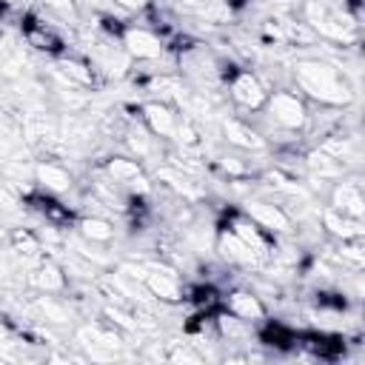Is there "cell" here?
<instances>
[{
	"instance_id": "603a6c76",
	"label": "cell",
	"mask_w": 365,
	"mask_h": 365,
	"mask_svg": "<svg viewBox=\"0 0 365 365\" xmlns=\"http://www.w3.org/2000/svg\"><path fill=\"white\" fill-rule=\"evenodd\" d=\"M34 308L40 311V317H43L46 322H57V325H66V322L71 319L66 299H60L57 294H40V297L34 299Z\"/></svg>"
},
{
	"instance_id": "d4e9b609",
	"label": "cell",
	"mask_w": 365,
	"mask_h": 365,
	"mask_svg": "<svg viewBox=\"0 0 365 365\" xmlns=\"http://www.w3.org/2000/svg\"><path fill=\"white\" fill-rule=\"evenodd\" d=\"M43 11L54 20V23H66V26H74L77 17H80V6L77 0H40Z\"/></svg>"
},
{
	"instance_id": "e0dca14e",
	"label": "cell",
	"mask_w": 365,
	"mask_h": 365,
	"mask_svg": "<svg viewBox=\"0 0 365 365\" xmlns=\"http://www.w3.org/2000/svg\"><path fill=\"white\" fill-rule=\"evenodd\" d=\"M31 285L40 288L43 294H63L68 279H66V268L54 259H40L37 268L31 271Z\"/></svg>"
},
{
	"instance_id": "9c48e42d",
	"label": "cell",
	"mask_w": 365,
	"mask_h": 365,
	"mask_svg": "<svg viewBox=\"0 0 365 365\" xmlns=\"http://www.w3.org/2000/svg\"><path fill=\"white\" fill-rule=\"evenodd\" d=\"M140 123H143L157 140H174L180 114H177V108H174L171 103L148 100V103L140 106Z\"/></svg>"
},
{
	"instance_id": "ac0fdd59",
	"label": "cell",
	"mask_w": 365,
	"mask_h": 365,
	"mask_svg": "<svg viewBox=\"0 0 365 365\" xmlns=\"http://www.w3.org/2000/svg\"><path fill=\"white\" fill-rule=\"evenodd\" d=\"M77 234H80L83 240H88L91 245H108V242L114 240L117 228H114V222H111L108 217H103V214H86V217L77 220Z\"/></svg>"
},
{
	"instance_id": "277c9868",
	"label": "cell",
	"mask_w": 365,
	"mask_h": 365,
	"mask_svg": "<svg viewBox=\"0 0 365 365\" xmlns=\"http://www.w3.org/2000/svg\"><path fill=\"white\" fill-rule=\"evenodd\" d=\"M242 214H245L257 228H262V231L271 234V237H285V234L294 231L291 214H288L282 205L271 202V200H248L245 208H242Z\"/></svg>"
},
{
	"instance_id": "cb8c5ba5",
	"label": "cell",
	"mask_w": 365,
	"mask_h": 365,
	"mask_svg": "<svg viewBox=\"0 0 365 365\" xmlns=\"http://www.w3.org/2000/svg\"><path fill=\"white\" fill-rule=\"evenodd\" d=\"M125 145L131 148V154L140 160V163H145L148 157H154V151H157V137L143 125V128H131L128 134H125Z\"/></svg>"
},
{
	"instance_id": "2e32d148",
	"label": "cell",
	"mask_w": 365,
	"mask_h": 365,
	"mask_svg": "<svg viewBox=\"0 0 365 365\" xmlns=\"http://www.w3.org/2000/svg\"><path fill=\"white\" fill-rule=\"evenodd\" d=\"M319 222H322V231L328 237H334V240H356V237H362V220L348 217V214H342V211H336L331 205H325L319 211Z\"/></svg>"
},
{
	"instance_id": "44dd1931",
	"label": "cell",
	"mask_w": 365,
	"mask_h": 365,
	"mask_svg": "<svg viewBox=\"0 0 365 365\" xmlns=\"http://www.w3.org/2000/svg\"><path fill=\"white\" fill-rule=\"evenodd\" d=\"M302 163H305V168H308L314 177H319L322 182H325V180H339V177L348 171L339 160H334V157H331V154H325L322 148L308 151V154L302 157Z\"/></svg>"
},
{
	"instance_id": "52a82bcc",
	"label": "cell",
	"mask_w": 365,
	"mask_h": 365,
	"mask_svg": "<svg viewBox=\"0 0 365 365\" xmlns=\"http://www.w3.org/2000/svg\"><path fill=\"white\" fill-rule=\"evenodd\" d=\"M143 285L151 294V299H157V302L177 305L182 299V282H180L177 271L168 265H145Z\"/></svg>"
},
{
	"instance_id": "9a60e30c",
	"label": "cell",
	"mask_w": 365,
	"mask_h": 365,
	"mask_svg": "<svg viewBox=\"0 0 365 365\" xmlns=\"http://www.w3.org/2000/svg\"><path fill=\"white\" fill-rule=\"evenodd\" d=\"M34 180L48 194H63V191H71V185H74L71 171L57 160H40L34 165Z\"/></svg>"
},
{
	"instance_id": "7c38bea8",
	"label": "cell",
	"mask_w": 365,
	"mask_h": 365,
	"mask_svg": "<svg viewBox=\"0 0 365 365\" xmlns=\"http://www.w3.org/2000/svg\"><path fill=\"white\" fill-rule=\"evenodd\" d=\"M26 205H29L46 225H51V228H66V225L74 222V211H71L68 205H63V202H60L54 194H48V191H29Z\"/></svg>"
},
{
	"instance_id": "7a4b0ae2",
	"label": "cell",
	"mask_w": 365,
	"mask_h": 365,
	"mask_svg": "<svg viewBox=\"0 0 365 365\" xmlns=\"http://www.w3.org/2000/svg\"><path fill=\"white\" fill-rule=\"evenodd\" d=\"M103 174L108 180H114L128 197H148L151 194V182L145 177V165L137 157H108L103 163Z\"/></svg>"
},
{
	"instance_id": "7402d4cb",
	"label": "cell",
	"mask_w": 365,
	"mask_h": 365,
	"mask_svg": "<svg viewBox=\"0 0 365 365\" xmlns=\"http://www.w3.org/2000/svg\"><path fill=\"white\" fill-rule=\"evenodd\" d=\"M339 242V248L331 254L345 271H362V265H365V251H362V237H356V240H336Z\"/></svg>"
},
{
	"instance_id": "83f0119b",
	"label": "cell",
	"mask_w": 365,
	"mask_h": 365,
	"mask_svg": "<svg viewBox=\"0 0 365 365\" xmlns=\"http://www.w3.org/2000/svg\"><path fill=\"white\" fill-rule=\"evenodd\" d=\"M9 339V325H6V319L0 317V342H6Z\"/></svg>"
},
{
	"instance_id": "3957f363",
	"label": "cell",
	"mask_w": 365,
	"mask_h": 365,
	"mask_svg": "<svg viewBox=\"0 0 365 365\" xmlns=\"http://www.w3.org/2000/svg\"><path fill=\"white\" fill-rule=\"evenodd\" d=\"M268 86L262 83V77L251 68H237L228 77V97L237 108L242 111H262L265 100H268Z\"/></svg>"
},
{
	"instance_id": "ba28073f",
	"label": "cell",
	"mask_w": 365,
	"mask_h": 365,
	"mask_svg": "<svg viewBox=\"0 0 365 365\" xmlns=\"http://www.w3.org/2000/svg\"><path fill=\"white\" fill-rule=\"evenodd\" d=\"M23 40H26L29 48H34V51H40V54H54V57H60V54L66 51V43H63L57 26L48 23V20H43V17H29V20H23Z\"/></svg>"
},
{
	"instance_id": "f1b7e54d",
	"label": "cell",
	"mask_w": 365,
	"mask_h": 365,
	"mask_svg": "<svg viewBox=\"0 0 365 365\" xmlns=\"http://www.w3.org/2000/svg\"><path fill=\"white\" fill-rule=\"evenodd\" d=\"M6 3H9V0H6Z\"/></svg>"
},
{
	"instance_id": "8992f818",
	"label": "cell",
	"mask_w": 365,
	"mask_h": 365,
	"mask_svg": "<svg viewBox=\"0 0 365 365\" xmlns=\"http://www.w3.org/2000/svg\"><path fill=\"white\" fill-rule=\"evenodd\" d=\"M217 251H220V259H222V262L237 265V268H245V271L265 265V259H262L248 242H242L228 225H222V228L217 231Z\"/></svg>"
},
{
	"instance_id": "d6986e66",
	"label": "cell",
	"mask_w": 365,
	"mask_h": 365,
	"mask_svg": "<svg viewBox=\"0 0 365 365\" xmlns=\"http://www.w3.org/2000/svg\"><path fill=\"white\" fill-rule=\"evenodd\" d=\"M57 71L71 83V86H83V88H88V86H94V77H97V71H94V66L86 60V57H74V54H60V60H57Z\"/></svg>"
},
{
	"instance_id": "4fadbf2b",
	"label": "cell",
	"mask_w": 365,
	"mask_h": 365,
	"mask_svg": "<svg viewBox=\"0 0 365 365\" xmlns=\"http://www.w3.org/2000/svg\"><path fill=\"white\" fill-rule=\"evenodd\" d=\"M222 137H225L228 145H234L240 151H262V148H268V140L251 123H245L240 117L222 120Z\"/></svg>"
},
{
	"instance_id": "5b68a950",
	"label": "cell",
	"mask_w": 365,
	"mask_h": 365,
	"mask_svg": "<svg viewBox=\"0 0 365 365\" xmlns=\"http://www.w3.org/2000/svg\"><path fill=\"white\" fill-rule=\"evenodd\" d=\"M120 43L128 51V57L137 63H154L165 54V40L148 26H125Z\"/></svg>"
},
{
	"instance_id": "30bf717a",
	"label": "cell",
	"mask_w": 365,
	"mask_h": 365,
	"mask_svg": "<svg viewBox=\"0 0 365 365\" xmlns=\"http://www.w3.org/2000/svg\"><path fill=\"white\" fill-rule=\"evenodd\" d=\"M328 205L348 214V217H356L362 220L365 217V197H362V182L359 177H339L334 185H331V197H328Z\"/></svg>"
},
{
	"instance_id": "6da1fadb",
	"label": "cell",
	"mask_w": 365,
	"mask_h": 365,
	"mask_svg": "<svg viewBox=\"0 0 365 365\" xmlns=\"http://www.w3.org/2000/svg\"><path fill=\"white\" fill-rule=\"evenodd\" d=\"M291 83L305 100L317 106L345 108L348 103H354V86L348 83L345 71L336 63H328L322 57L297 60L291 66Z\"/></svg>"
},
{
	"instance_id": "ffe728a7",
	"label": "cell",
	"mask_w": 365,
	"mask_h": 365,
	"mask_svg": "<svg viewBox=\"0 0 365 365\" xmlns=\"http://www.w3.org/2000/svg\"><path fill=\"white\" fill-rule=\"evenodd\" d=\"M9 245H11V251H14L23 262H40L43 254H46L40 237H37L31 228H14V231L9 234Z\"/></svg>"
},
{
	"instance_id": "4316f807",
	"label": "cell",
	"mask_w": 365,
	"mask_h": 365,
	"mask_svg": "<svg viewBox=\"0 0 365 365\" xmlns=\"http://www.w3.org/2000/svg\"><path fill=\"white\" fill-rule=\"evenodd\" d=\"M111 6H114V9H123V11L131 14V11H143L148 3H145V0H111Z\"/></svg>"
},
{
	"instance_id": "5bb4252c",
	"label": "cell",
	"mask_w": 365,
	"mask_h": 365,
	"mask_svg": "<svg viewBox=\"0 0 365 365\" xmlns=\"http://www.w3.org/2000/svg\"><path fill=\"white\" fill-rule=\"evenodd\" d=\"M297 345H299L302 351H308L311 356L325 359V362L339 359L342 351H345L342 336H336V334H325V331H319V334H317V331H311V334H297Z\"/></svg>"
},
{
	"instance_id": "8fae6325",
	"label": "cell",
	"mask_w": 365,
	"mask_h": 365,
	"mask_svg": "<svg viewBox=\"0 0 365 365\" xmlns=\"http://www.w3.org/2000/svg\"><path fill=\"white\" fill-rule=\"evenodd\" d=\"M222 311H228V314H234V317H240L251 325H257L268 317V308H265L262 297L251 288H231L222 299Z\"/></svg>"
},
{
	"instance_id": "484cf974",
	"label": "cell",
	"mask_w": 365,
	"mask_h": 365,
	"mask_svg": "<svg viewBox=\"0 0 365 365\" xmlns=\"http://www.w3.org/2000/svg\"><path fill=\"white\" fill-rule=\"evenodd\" d=\"M168 359H174V362H180V359H185V362H200L202 356H200L194 348H180V351H171Z\"/></svg>"
}]
</instances>
